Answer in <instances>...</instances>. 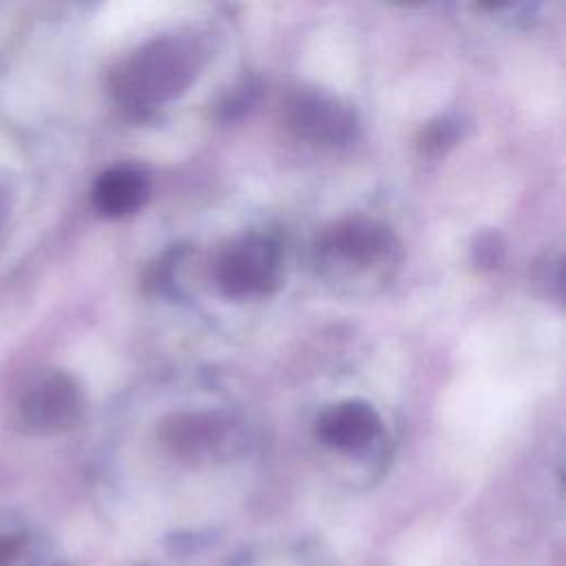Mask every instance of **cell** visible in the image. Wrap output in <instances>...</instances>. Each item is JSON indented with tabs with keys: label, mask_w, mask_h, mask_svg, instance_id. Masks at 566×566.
Here are the masks:
<instances>
[{
	"label": "cell",
	"mask_w": 566,
	"mask_h": 566,
	"mask_svg": "<svg viewBox=\"0 0 566 566\" xmlns=\"http://www.w3.org/2000/svg\"><path fill=\"white\" fill-rule=\"evenodd\" d=\"M199 66L201 51L195 42L184 38H157L135 49L115 66L111 91L126 111L146 113L186 93Z\"/></svg>",
	"instance_id": "1"
},
{
	"label": "cell",
	"mask_w": 566,
	"mask_h": 566,
	"mask_svg": "<svg viewBox=\"0 0 566 566\" xmlns=\"http://www.w3.org/2000/svg\"><path fill=\"white\" fill-rule=\"evenodd\" d=\"M283 119L290 133L307 144L340 148L358 133L356 113L321 88H296L287 95Z\"/></svg>",
	"instance_id": "2"
},
{
	"label": "cell",
	"mask_w": 566,
	"mask_h": 566,
	"mask_svg": "<svg viewBox=\"0 0 566 566\" xmlns=\"http://www.w3.org/2000/svg\"><path fill=\"white\" fill-rule=\"evenodd\" d=\"M281 274V252L276 241L263 234H248L232 241L217 259L214 281L230 298L268 294Z\"/></svg>",
	"instance_id": "3"
},
{
	"label": "cell",
	"mask_w": 566,
	"mask_h": 566,
	"mask_svg": "<svg viewBox=\"0 0 566 566\" xmlns=\"http://www.w3.org/2000/svg\"><path fill=\"white\" fill-rule=\"evenodd\" d=\"M84 409V398L77 380L51 369L29 382L18 400V420L31 433H62L71 429Z\"/></svg>",
	"instance_id": "4"
},
{
	"label": "cell",
	"mask_w": 566,
	"mask_h": 566,
	"mask_svg": "<svg viewBox=\"0 0 566 566\" xmlns=\"http://www.w3.org/2000/svg\"><path fill=\"white\" fill-rule=\"evenodd\" d=\"M394 250L391 230L371 217H345L332 223L316 243L323 261L345 268H369L389 256Z\"/></svg>",
	"instance_id": "5"
},
{
	"label": "cell",
	"mask_w": 566,
	"mask_h": 566,
	"mask_svg": "<svg viewBox=\"0 0 566 566\" xmlns=\"http://www.w3.org/2000/svg\"><path fill=\"white\" fill-rule=\"evenodd\" d=\"M380 416L365 400H343L327 407L316 420V436L336 451H360L380 433Z\"/></svg>",
	"instance_id": "6"
},
{
	"label": "cell",
	"mask_w": 566,
	"mask_h": 566,
	"mask_svg": "<svg viewBox=\"0 0 566 566\" xmlns=\"http://www.w3.org/2000/svg\"><path fill=\"white\" fill-rule=\"evenodd\" d=\"M150 179L148 175L133 166L119 164L104 170L91 190L95 210L108 219H122L135 214L148 199Z\"/></svg>",
	"instance_id": "7"
},
{
	"label": "cell",
	"mask_w": 566,
	"mask_h": 566,
	"mask_svg": "<svg viewBox=\"0 0 566 566\" xmlns=\"http://www.w3.org/2000/svg\"><path fill=\"white\" fill-rule=\"evenodd\" d=\"M226 433L228 422L219 413L210 411H179L168 416L159 427L164 444L181 458L210 453L223 442Z\"/></svg>",
	"instance_id": "8"
},
{
	"label": "cell",
	"mask_w": 566,
	"mask_h": 566,
	"mask_svg": "<svg viewBox=\"0 0 566 566\" xmlns=\"http://www.w3.org/2000/svg\"><path fill=\"white\" fill-rule=\"evenodd\" d=\"M462 135V124L458 117L453 115H438L433 119H429L420 133H418V150L427 157H440L444 155L451 146H455V142Z\"/></svg>",
	"instance_id": "9"
},
{
	"label": "cell",
	"mask_w": 566,
	"mask_h": 566,
	"mask_svg": "<svg viewBox=\"0 0 566 566\" xmlns=\"http://www.w3.org/2000/svg\"><path fill=\"white\" fill-rule=\"evenodd\" d=\"M506 254V241L497 230H484L473 239L471 259L478 270H495L502 265Z\"/></svg>",
	"instance_id": "10"
},
{
	"label": "cell",
	"mask_w": 566,
	"mask_h": 566,
	"mask_svg": "<svg viewBox=\"0 0 566 566\" xmlns=\"http://www.w3.org/2000/svg\"><path fill=\"white\" fill-rule=\"evenodd\" d=\"M256 95H259V84L254 82H243L239 84L232 93H228V97L219 104V115L221 119H237L241 117L243 113L250 111V106L256 102Z\"/></svg>",
	"instance_id": "11"
},
{
	"label": "cell",
	"mask_w": 566,
	"mask_h": 566,
	"mask_svg": "<svg viewBox=\"0 0 566 566\" xmlns=\"http://www.w3.org/2000/svg\"><path fill=\"white\" fill-rule=\"evenodd\" d=\"M179 254H181V250H179V248H172V250L164 252L161 256H157V259L148 265V270H146V274H144V287H146V290H153V292L164 290V287L170 283V279H172V270H175V265H177V261H179Z\"/></svg>",
	"instance_id": "12"
},
{
	"label": "cell",
	"mask_w": 566,
	"mask_h": 566,
	"mask_svg": "<svg viewBox=\"0 0 566 566\" xmlns=\"http://www.w3.org/2000/svg\"><path fill=\"white\" fill-rule=\"evenodd\" d=\"M24 546V537L20 533H0V566H11Z\"/></svg>",
	"instance_id": "13"
}]
</instances>
